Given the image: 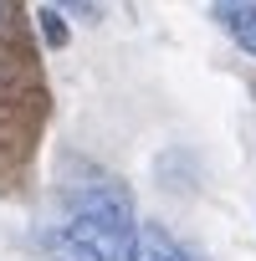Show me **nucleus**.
<instances>
[{"instance_id": "nucleus-1", "label": "nucleus", "mask_w": 256, "mask_h": 261, "mask_svg": "<svg viewBox=\"0 0 256 261\" xmlns=\"http://www.w3.org/2000/svg\"><path fill=\"white\" fill-rule=\"evenodd\" d=\"M62 230L72 241H82L97 261H128L139 241V215H134V200L128 190L108 185V179H87V185H72L67 200H62Z\"/></svg>"}, {"instance_id": "nucleus-2", "label": "nucleus", "mask_w": 256, "mask_h": 261, "mask_svg": "<svg viewBox=\"0 0 256 261\" xmlns=\"http://www.w3.org/2000/svg\"><path fill=\"white\" fill-rule=\"evenodd\" d=\"M215 21L231 31V41H236L241 51L256 57V0H220V6H215Z\"/></svg>"}, {"instance_id": "nucleus-3", "label": "nucleus", "mask_w": 256, "mask_h": 261, "mask_svg": "<svg viewBox=\"0 0 256 261\" xmlns=\"http://www.w3.org/2000/svg\"><path fill=\"white\" fill-rule=\"evenodd\" d=\"M128 261H195L169 230H159V225H139V241H134V251H128Z\"/></svg>"}, {"instance_id": "nucleus-4", "label": "nucleus", "mask_w": 256, "mask_h": 261, "mask_svg": "<svg viewBox=\"0 0 256 261\" xmlns=\"http://www.w3.org/2000/svg\"><path fill=\"white\" fill-rule=\"evenodd\" d=\"M41 251H46L52 261H97V256H92V251H87L82 241H72V236H67L62 225H52V230L41 236Z\"/></svg>"}, {"instance_id": "nucleus-5", "label": "nucleus", "mask_w": 256, "mask_h": 261, "mask_svg": "<svg viewBox=\"0 0 256 261\" xmlns=\"http://www.w3.org/2000/svg\"><path fill=\"white\" fill-rule=\"evenodd\" d=\"M36 21H41V31H46L52 46H67V21H62L57 6H36Z\"/></svg>"}]
</instances>
